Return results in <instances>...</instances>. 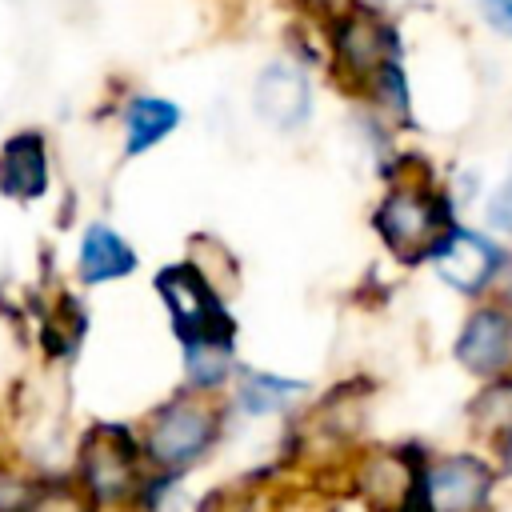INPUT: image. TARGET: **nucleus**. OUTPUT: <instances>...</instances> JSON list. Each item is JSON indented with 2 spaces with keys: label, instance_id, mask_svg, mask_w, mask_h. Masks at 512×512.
Listing matches in <instances>:
<instances>
[{
  "label": "nucleus",
  "instance_id": "obj_1",
  "mask_svg": "<svg viewBox=\"0 0 512 512\" xmlns=\"http://www.w3.org/2000/svg\"><path fill=\"white\" fill-rule=\"evenodd\" d=\"M76 484L100 508L140 500L148 484L140 440L120 424H92L76 448Z\"/></svg>",
  "mask_w": 512,
  "mask_h": 512
},
{
  "label": "nucleus",
  "instance_id": "obj_2",
  "mask_svg": "<svg viewBox=\"0 0 512 512\" xmlns=\"http://www.w3.org/2000/svg\"><path fill=\"white\" fill-rule=\"evenodd\" d=\"M372 224H376L380 240L400 260L412 264V260H424L436 252V244L452 228V216H448V200L436 192V184L428 176H400L392 184V192L380 200Z\"/></svg>",
  "mask_w": 512,
  "mask_h": 512
},
{
  "label": "nucleus",
  "instance_id": "obj_3",
  "mask_svg": "<svg viewBox=\"0 0 512 512\" xmlns=\"http://www.w3.org/2000/svg\"><path fill=\"white\" fill-rule=\"evenodd\" d=\"M216 432H220V412L208 396H176L148 416L140 448L156 472L172 476V472L196 464L212 448Z\"/></svg>",
  "mask_w": 512,
  "mask_h": 512
},
{
  "label": "nucleus",
  "instance_id": "obj_4",
  "mask_svg": "<svg viewBox=\"0 0 512 512\" xmlns=\"http://www.w3.org/2000/svg\"><path fill=\"white\" fill-rule=\"evenodd\" d=\"M332 56H336V68L344 80L360 84L364 92H372L392 68H400L396 60V32L392 24L356 4V8H344L332 24Z\"/></svg>",
  "mask_w": 512,
  "mask_h": 512
},
{
  "label": "nucleus",
  "instance_id": "obj_5",
  "mask_svg": "<svg viewBox=\"0 0 512 512\" xmlns=\"http://www.w3.org/2000/svg\"><path fill=\"white\" fill-rule=\"evenodd\" d=\"M156 292L168 304L176 336L188 340H232V320L220 304V292L192 268V264H172L156 276Z\"/></svg>",
  "mask_w": 512,
  "mask_h": 512
},
{
  "label": "nucleus",
  "instance_id": "obj_6",
  "mask_svg": "<svg viewBox=\"0 0 512 512\" xmlns=\"http://www.w3.org/2000/svg\"><path fill=\"white\" fill-rule=\"evenodd\" d=\"M424 464L408 448H368L352 464V488L372 512H420Z\"/></svg>",
  "mask_w": 512,
  "mask_h": 512
},
{
  "label": "nucleus",
  "instance_id": "obj_7",
  "mask_svg": "<svg viewBox=\"0 0 512 512\" xmlns=\"http://www.w3.org/2000/svg\"><path fill=\"white\" fill-rule=\"evenodd\" d=\"M496 488V472L480 456H444L424 468L420 512H484Z\"/></svg>",
  "mask_w": 512,
  "mask_h": 512
},
{
  "label": "nucleus",
  "instance_id": "obj_8",
  "mask_svg": "<svg viewBox=\"0 0 512 512\" xmlns=\"http://www.w3.org/2000/svg\"><path fill=\"white\" fill-rule=\"evenodd\" d=\"M500 264H504L500 248L492 240H484L480 232H468V228H448L444 240L432 252L436 276L444 284H452L456 292H464V296L484 292L500 276Z\"/></svg>",
  "mask_w": 512,
  "mask_h": 512
},
{
  "label": "nucleus",
  "instance_id": "obj_9",
  "mask_svg": "<svg viewBox=\"0 0 512 512\" xmlns=\"http://www.w3.org/2000/svg\"><path fill=\"white\" fill-rule=\"evenodd\" d=\"M456 360L476 376L512 372V308H476L456 340Z\"/></svg>",
  "mask_w": 512,
  "mask_h": 512
},
{
  "label": "nucleus",
  "instance_id": "obj_10",
  "mask_svg": "<svg viewBox=\"0 0 512 512\" xmlns=\"http://www.w3.org/2000/svg\"><path fill=\"white\" fill-rule=\"evenodd\" d=\"M252 104H256L260 120L272 124V128H296V124H304L308 120V104H312L304 68H296L292 60L264 64L260 76H256V88H252Z\"/></svg>",
  "mask_w": 512,
  "mask_h": 512
},
{
  "label": "nucleus",
  "instance_id": "obj_11",
  "mask_svg": "<svg viewBox=\"0 0 512 512\" xmlns=\"http://www.w3.org/2000/svg\"><path fill=\"white\" fill-rule=\"evenodd\" d=\"M0 188L16 200H36L48 188V148L36 132L12 136L0 152Z\"/></svg>",
  "mask_w": 512,
  "mask_h": 512
},
{
  "label": "nucleus",
  "instance_id": "obj_12",
  "mask_svg": "<svg viewBox=\"0 0 512 512\" xmlns=\"http://www.w3.org/2000/svg\"><path fill=\"white\" fill-rule=\"evenodd\" d=\"M136 268V252L128 240L108 224H88L80 236V280L84 284H108Z\"/></svg>",
  "mask_w": 512,
  "mask_h": 512
},
{
  "label": "nucleus",
  "instance_id": "obj_13",
  "mask_svg": "<svg viewBox=\"0 0 512 512\" xmlns=\"http://www.w3.org/2000/svg\"><path fill=\"white\" fill-rule=\"evenodd\" d=\"M180 124V108L172 100L160 96H140L124 108V136H128V156L148 152L152 144H160L172 128Z\"/></svg>",
  "mask_w": 512,
  "mask_h": 512
},
{
  "label": "nucleus",
  "instance_id": "obj_14",
  "mask_svg": "<svg viewBox=\"0 0 512 512\" xmlns=\"http://www.w3.org/2000/svg\"><path fill=\"white\" fill-rule=\"evenodd\" d=\"M304 392L300 380H288V376H272V372H240V392H236V404L248 412V416H272L280 408H288L296 396Z\"/></svg>",
  "mask_w": 512,
  "mask_h": 512
},
{
  "label": "nucleus",
  "instance_id": "obj_15",
  "mask_svg": "<svg viewBox=\"0 0 512 512\" xmlns=\"http://www.w3.org/2000/svg\"><path fill=\"white\" fill-rule=\"evenodd\" d=\"M184 368L200 392L220 388L232 376V340H188L184 344Z\"/></svg>",
  "mask_w": 512,
  "mask_h": 512
},
{
  "label": "nucleus",
  "instance_id": "obj_16",
  "mask_svg": "<svg viewBox=\"0 0 512 512\" xmlns=\"http://www.w3.org/2000/svg\"><path fill=\"white\" fill-rule=\"evenodd\" d=\"M468 420H472L476 436H496V440H500V436L512 432V372L496 376V380L476 396Z\"/></svg>",
  "mask_w": 512,
  "mask_h": 512
},
{
  "label": "nucleus",
  "instance_id": "obj_17",
  "mask_svg": "<svg viewBox=\"0 0 512 512\" xmlns=\"http://www.w3.org/2000/svg\"><path fill=\"white\" fill-rule=\"evenodd\" d=\"M40 484L16 464H0V512H32Z\"/></svg>",
  "mask_w": 512,
  "mask_h": 512
},
{
  "label": "nucleus",
  "instance_id": "obj_18",
  "mask_svg": "<svg viewBox=\"0 0 512 512\" xmlns=\"http://www.w3.org/2000/svg\"><path fill=\"white\" fill-rule=\"evenodd\" d=\"M488 224L496 232H512V164H508V176L500 180V188L488 200Z\"/></svg>",
  "mask_w": 512,
  "mask_h": 512
},
{
  "label": "nucleus",
  "instance_id": "obj_19",
  "mask_svg": "<svg viewBox=\"0 0 512 512\" xmlns=\"http://www.w3.org/2000/svg\"><path fill=\"white\" fill-rule=\"evenodd\" d=\"M276 512H332V504L320 496V492H288Z\"/></svg>",
  "mask_w": 512,
  "mask_h": 512
},
{
  "label": "nucleus",
  "instance_id": "obj_20",
  "mask_svg": "<svg viewBox=\"0 0 512 512\" xmlns=\"http://www.w3.org/2000/svg\"><path fill=\"white\" fill-rule=\"evenodd\" d=\"M480 4L496 32H512V0H480Z\"/></svg>",
  "mask_w": 512,
  "mask_h": 512
},
{
  "label": "nucleus",
  "instance_id": "obj_21",
  "mask_svg": "<svg viewBox=\"0 0 512 512\" xmlns=\"http://www.w3.org/2000/svg\"><path fill=\"white\" fill-rule=\"evenodd\" d=\"M500 276H504V284H500V296H504V308H512V260L504 264V272H500Z\"/></svg>",
  "mask_w": 512,
  "mask_h": 512
},
{
  "label": "nucleus",
  "instance_id": "obj_22",
  "mask_svg": "<svg viewBox=\"0 0 512 512\" xmlns=\"http://www.w3.org/2000/svg\"><path fill=\"white\" fill-rule=\"evenodd\" d=\"M500 456H504V468L512 472V432H508V436H500Z\"/></svg>",
  "mask_w": 512,
  "mask_h": 512
},
{
  "label": "nucleus",
  "instance_id": "obj_23",
  "mask_svg": "<svg viewBox=\"0 0 512 512\" xmlns=\"http://www.w3.org/2000/svg\"><path fill=\"white\" fill-rule=\"evenodd\" d=\"M388 4H400V0H388Z\"/></svg>",
  "mask_w": 512,
  "mask_h": 512
}]
</instances>
